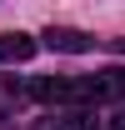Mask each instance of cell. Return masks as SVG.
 Instances as JSON below:
<instances>
[{
  "mask_svg": "<svg viewBox=\"0 0 125 130\" xmlns=\"http://www.w3.org/2000/svg\"><path fill=\"white\" fill-rule=\"evenodd\" d=\"M35 55V40L30 35H20V30H10V35H0V60H10V65H20V60H30Z\"/></svg>",
  "mask_w": 125,
  "mask_h": 130,
  "instance_id": "4",
  "label": "cell"
},
{
  "mask_svg": "<svg viewBox=\"0 0 125 130\" xmlns=\"http://www.w3.org/2000/svg\"><path fill=\"white\" fill-rule=\"evenodd\" d=\"M110 130H125V110H120V115H115V125H110Z\"/></svg>",
  "mask_w": 125,
  "mask_h": 130,
  "instance_id": "6",
  "label": "cell"
},
{
  "mask_svg": "<svg viewBox=\"0 0 125 130\" xmlns=\"http://www.w3.org/2000/svg\"><path fill=\"white\" fill-rule=\"evenodd\" d=\"M30 95L40 105H95L90 100V75L85 80H60V75H45V80L30 85Z\"/></svg>",
  "mask_w": 125,
  "mask_h": 130,
  "instance_id": "1",
  "label": "cell"
},
{
  "mask_svg": "<svg viewBox=\"0 0 125 130\" xmlns=\"http://www.w3.org/2000/svg\"><path fill=\"white\" fill-rule=\"evenodd\" d=\"M45 45H50V50H65V55H80V50L95 45V35L70 30V25H50V30H45Z\"/></svg>",
  "mask_w": 125,
  "mask_h": 130,
  "instance_id": "2",
  "label": "cell"
},
{
  "mask_svg": "<svg viewBox=\"0 0 125 130\" xmlns=\"http://www.w3.org/2000/svg\"><path fill=\"white\" fill-rule=\"evenodd\" d=\"M90 100H95V105H100V100H125V75H120V70L90 75Z\"/></svg>",
  "mask_w": 125,
  "mask_h": 130,
  "instance_id": "3",
  "label": "cell"
},
{
  "mask_svg": "<svg viewBox=\"0 0 125 130\" xmlns=\"http://www.w3.org/2000/svg\"><path fill=\"white\" fill-rule=\"evenodd\" d=\"M35 130H80V120H45V125H35Z\"/></svg>",
  "mask_w": 125,
  "mask_h": 130,
  "instance_id": "5",
  "label": "cell"
},
{
  "mask_svg": "<svg viewBox=\"0 0 125 130\" xmlns=\"http://www.w3.org/2000/svg\"><path fill=\"white\" fill-rule=\"evenodd\" d=\"M110 45H115V50H125V40H110Z\"/></svg>",
  "mask_w": 125,
  "mask_h": 130,
  "instance_id": "7",
  "label": "cell"
}]
</instances>
